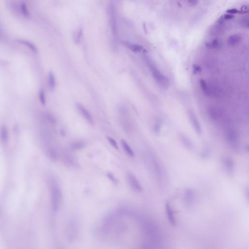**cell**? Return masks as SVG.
I'll return each instance as SVG.
<instances>
[{
	"instance_id": "1",
	"label": "cell",
	"mask_w": 249,
	"mask_h": 249,
	"mask_svg": "<svg viewBox=\"0 0 249 249\" xmlns=\"http://www.w3.org/2000/svg\"><path fill=\"white\" fill-rule=\"evenodd\" d=\"M145 60L157 84L163 89L168 88L170 83L168 77L158 69L149 57L145 55Z\"/></svg>"
},
{
	"instance_id": "28",
	"label": "cell",
	"mask_w": 249,
	"mask_h": 249,
	"mask_svg": "<svg viewBox=\"0 0 249 249\" xmlns=\"http://www.w3.org/2000/svg\"><path fill=\"white\" fill-rule=\"evenodd\" d=\"M248 12V5H244L241 8V9L239 10L240 14H245Z\"/></svg>"
},
{
	"instance_id": "16",
	"label": "cell",
	"mask_w": 249,
	"mask_h": 249,
	"mask_svg": "<svg viewBox=\"0 0 249 249\" xmlns=\"http://www.w3.org/2000/svg\"><path fill=\"white\" fill-rule=\"evenodd\" d=\"M206 46L210 49H218L222 47V42L218 39H215L206 42Z\"/></svg>"
},
{
	"instance_id": "27",
	"label": "cell",
	"mask_w": 249,
	"mask_h": 249,
	"mask_svg": "<svg viewBox=\"0 0 249 249\" xmlns=\"http://www.w3.org/2000/svg\"><path fill=\"white\" fill-rule=\"evenodd\" d=\"M241 24L244 27L249 28V19L248 18H243L241 21Z\"/></svg>"
},
{
	"instance_id": "30",
	"label": "cell",
	"mask_w": 249,
	"mask_h": 249,
	"mask_svg": "<svg viewBox=\"0 0 249 249\" xmlns=\"http://www.w3.org/2000/svg\"><path fill=\"white\" fill-rule=\"evenodd\" d=\"M223 17L224 20H230L234 18V16L232 14L228 13L223 15Z\"/></svg>"
},
{
	"instance_id": "18",
	"label": "cell",
	"mask_w": 249,
	"mask_h": 249,
	"mask_svg": "<svg viewBox=\"0 0 249 249\" xmlns=\"http://www.w3.org/2000/svg\"><path fill=\"white\" fill-rule=\"evenodd\" d=\"M19 10L21 13V14L25 16V17H28L29 16V12L28 11L27 6L26 5V3L24 2H22L19 3L18 6Z\"/></svg>"
},
{
	"instance_id": "24",
	"label": "cell",
	"mask_w": 249,
	"mask_h": 249,
	"mask_svg": "<svg viewBox=\"0 0 249 249\" xmlns=\"http://www.w3.org/2000/svg\"><path fill=\"white\" fill-rule=\"evenodd\" d=\"M0 134L1 138L3 140H6L8 137V129L5 126H2L0 128Z\"/></svg>"
},
{
	"instance_id": "33",
	"label": "cell",
	"mask_w": 249,
	"mask_h": 249,
	"mask_svg": "<svg viewBox=\"0 0 249 249\" xmlns=\"http://www.w3.org/2000/svg\"><path fill=\"white\" fill-rule=\"evenodd\" d=\"M209 152H208L207 151H205L204 152H202V155H201L202 158L205 159H207L208 157H209Z\"/></svg>"
},
{
	"instance_id": "21",
	"label": "cell",
	"mask_w": 249,
	"mask_h": 249,
	"mask_svg": "<svg viewBox=\"0 0 249 249\" xmlns=\"http://www.w3.org/2000/svg\"><path fill=\"white\" fill-rule=\"evenodd\" d=\"M85 143L83 141L75 142L72 143L71 146L72 149L74 150H78L82 149L85 146Z\"/></svg>"
},
{
	"instance_id": "20",
	"label": "cell",
	"mask_w": 249,
	"mask_h": 249,
	"mask_svg": "<svg viewBox=\"0 0 249 249\" xmlns=\"http://www.w3.org/2000/svg\"><path fill=\"white\" fill-rule=\"evenodd\" d=\"M200 87L205 94L206 95H210V92L209 90V86L208 85L207 83H206V82L203 79H202L200 80Z\"/></svg>"
},
{
	"instance_id": "32",
	"label": "cell",
	"mask_w": 249,
	"mask_h": 249,
	"mask_svg": "<svg viewBox=\"0 0 249 249\" xmlns=\"http://www.w3.org/2000/svg\"><path fill=\"white\" fill-rule=\"evenodd\" d=\"M107 176H108V178H109L112 181H113L114 183H117V179L114 177V176L112 174H111V173H108V175Z\"/></svg>"
},
{
	"instance_id": "11",
	"label": "cell",
	"mask_w": 249,
	"mask_h": 249,
	"mask_svg": "<svg viewBox=\"0 0 249 249\" xmlns=\"http://www.w3.org/2000/svg\"><path fill=\"white\" fill-rule=\"evenodd\" d=\"M166 215L170 224L173 226H175L176 225L177 222L174 216L175 213L172 210V208L171 207L170 204L168 202L166 205Z\"/></svg>"
},
{
	"instance_id": "10",
	"label": "cell",
	"mask_w": 249,
	"mask_h": 249,
	"mask_svg": "<svg viewBox=\"0 0 249 249\" xmlns=\"http://www.w3.org/2000/svg\"><path fill=\"white\" fill-rule=\"evenodd\" d=\"M227 141L229 145L233 148L237 149L238 148V139L237 134L234 131H231L228 133L227 137Z\"/></svg>"
},
{
	"instance_id": "23",
	"label": "cell",
	"mask_w": 249,
	"mask_h": 249,
	"mask_svg": "<svg viewBox=\"0 0 249 249\" xmlns=\"http://www.w3.org/2000/svg\"><path fill=\"white\" fill-rule=\"evenodd\" d=\"M19 43H21L22 44L25 45V46H27L30 49L32 50L33 52L36 53L37 52V49L36 47L35 46L34 44L31 43V42L25 40H19L18 41Z\"/></svg>"
},
{
	"instance_id": "6",
	"label": "cell",
	"mask_w": 249,
	"mask_h": 249,
	"mask_svg": "<svg viewBox=\"0 0 249 249\" xmlns=\"http://www.w3.org/2000/svg\"><path fill=\"white\" fill-rule=\"evenodd\" d=\"M188 117L193 127L198 134L202 133V128L195 112L192 110L188 111Z\"/></svg>"
},
{
	"instance_id": "4",
	"label": "cell",
	"mask_w": 249,
	"mask_h": 249,
	"mask_svg": "<svg viewBox=\"0 0 249 249\" xmlns=\"http://www.w3.org/2000/svg\"><path fill=\"white\" fill-rule=\"evenodd\" d=\"M109 24L111 26L112 32L114 37L117 36V25L116 18V11L113 5L111 4L109 8Z\"/></svg>"
},
{
	"instance_id": "5",
	"label": "cell",
	"mask_w": 249,
	"mask_h": 249,
	"mask_svg": "<svg viewBox=\"0 0 249 249\" xmlns=\"http://www.w3.org/2000/svg\"><path fill=\"white\" fill-rule=\"evenodd\" d=\"M127 180L131 188L134 191L137 192H141L142 191V186L135 176L131 173H128L127 174Z\"/></svg>"
},
{
	"instance_id": "2",
	"label": "cell",
	"mask_w": 249,
	"mask_h": 249,
	"mask_svg": "<svg viewBox=\"0 0 249 249\" xmlns=\"http://www.w3.org/2000/svg\"><path fill=\"white\" fill-rule=\"evenodd\" d=\"M51 192L53 209L54 211H57L61 205L62 194L59 183L54 179H53L51 182Z\"/></svg>"
},
{
	"instance_id": "35",
	"label": "cell",
	"mask_w": 249,
	"mask_h": 249,
	"mask_svg": "<svg viewBox=\"0 0 249 249\" xmlns=\"http://www.w3.org/2000/svg\"><path fill=\"white\" fill-rule=\"evenodd\" d=\"M4 37V33L3 30L0 28V39H3Z\"/></svg>"
},
{
	"instance_id": "25",
	"label": "cell",
	"mask_w": 249,
	"mask_h": 249,
	"mask_svg": "<svg viewBox=\"0 0 249 249\" xmlns=\"http://www.w3.org/2000/svg\"><path fill=\"white\" fill-rule=\"evenodd\" d=\"M39 99L42 104V105H45L46 104V99L44 92L43 90H40L39 92Z\"/></svg>"
},
{
	"instance_id": "19",
	"label": "cell",
	"mask_w": 249,
	"mask_h": 249,
	"mask_svg": "<svg viewBox=\"0 0 249 249\" xmlns=\"http://www.w3.org/2000/svg\"><path fill=\"white\" fill-rule=\"evenodd\" d=\"M48 85L49 88L52 90H54L55 87V79L54 73H50L48 75Z\"/></svg>"
},
{
	"instance_id": "29",
	"label": "cell",
	"mask_w": 249,
	"mask_h": 249,
	"mask_svg": "<svg viewBox=\"0 0 249 249\" xmlns=\"http://www.w3.org/2000/svg\"><path fill=\"white\" fill-rule=\"evenodd\" d=\"M226 12L231 14H237V13H239V10L235 8H232V9H228L226 11Z\"/></svg>"
},
{
	"instance_id": "22",
	"label": "cell",
	"mask_w": 249,
	"mask_h": 249,
	"mask_svg": "<svg viewBox=\"0 0 249 249\" xmlns=\"http://www.w3.org/2000/svg\"><path fill=\"white\" fill-rule=\"evenodd\" d=\"M82 34H83V31L81 28H79V29L77 30L74 33L73 39H74V42L75 43H79L82 36Z\"/></svg>"
},
{
	"instance_id": "9",
	"label": "cell",
	"mask_w": 249,
	"mask_h": 249,
	"mask_svg": "<svg viewBox=\"0 0 249 249\" xmlns=\"http://www.w3.org/2000/svg\"><path fill=\"white\" fill-rule=\"evenodd\" d=\"M77 109L80 114H81L82 116L86 119L89 123L91 125H94V121L92 118V116H91V114L85 107L83 105L80 103H77Z\"/></svg>"
},
{
	"instance_id": "15",
	"label": "cell",
	"mask_w": 249,
	"mask_h": 249,
	"mask_svg": "<svg viewBox=\"0 0 249 249\" xmlns=\"http://www.w3.org/2000/svg\"><path fill=\"white\" fill-rule=\"evenodd\" d=\"M123 44L125 47L128 48V49H129L134 52H140L143 49V46L140 45L132 44L128 42H124Z\"/></svg>"
},
{
	"instance_id": "12",
	"label": "cell",
	"mask_w": 249,
	"mask_h": 249,
	"mask_svg": "<svg viewBox=\"0 0 249 249\" xmlns=\"http://www.w3.org/2000/svg\"><path fill=\"white\" fill-rule=\"evenodd\" d=\"M152 161H153V164L154 166V170L155 171L156 174L157 175V177L158 178L159 180H163V171L162 166L156 158L155 157L153 158Z\"/></svg>"
},
{
	"instance_id": "8",
	"label": "cell",
	"mask_w": 249,
	"mask_h": 249,
	"mask_svg": "<svg viewBox=\"0 0 249 249\" xmlns=\"http://www.w3.org/2000/svg\"><path fill=\"white\" fill-rule=\"evenodd\" d=\"M195 198V193L193 189L186 188L184 192V202L188 206H190L194 203Z\"/></svg>"
},
{
	"instance_id": "31",
	"label": "cell",
	"mask_w": 249,
	"mask_h": 249,
	"mask_svg": "<svg viewBox=\"0 0 249 249\" xmlns=\"http://www.w3.org/2000/svg\"><path fill=\"white\" fill-rule=\"evenodd\" d=\"M189 4L192 6H196L198 4V0H188Z\"/></svg>"
},
{
	"instance_id": "13",
	"label": "cell",
	"mask_w": 249,
	"mask_h": 249,
	"mask_svg": "<svg viewBox=\"0 0 249 249\" xmlns=\"http://www.w3.org/2000/svg\"><path fill=\"white\" fill-rule=\"evenodd\" d=\"M241 36L238 34H235L230 36L228 39V44L231 46H235L239 44L241 42Z\"/></svg>"
},
{
	"instance_id": "17",
	"label": "cell",
	"mask_w": 249,
	"mask_h": 249,
	"mask_svg": "<svg viewBox=\"0 0 249 249\" xmlns=\"http://www.w3.org/2000/svg\"><path fill=\"white\" fill-rule=\"evenodd\" d=\"M121 142L122 146H123V149L127 154L130 157H133L134 155L133 151L131 149V148L129 146L128 143L123 139H122Z\"/></svg>"
},
{
	"instance_id": "7",
	"label": "cell",
	"mask_w": 249,
	"mask_h": 249,
	"mask_svg": "<svg viewBox=\"0 0 249 249\" xmlns=\"http://www.w3.org/2000/svg\"><path fill=\"white\" fill-rule=\"evenodd\" d=\"M222 163L225 170L229 175H232L235 169V162L231 157L225 156L222 158Z\"/></svg>"
},
{
	"instance_id": "14",
	"label": "cell",
	"mask_w": 249,
	"mask_h": 249,
	"mask_svg": "<svg viewBox=\"0 0 249 249\" xmlns=\"http://www.w3.org/2000/svg\"><path fill=\"white\" fill-rule=\"evenodd\" d=\"M180 137L181 142L183 144V145L185 146V147L186 148H187L190 150L194 149V146L193 143L187 136L185 135V134H181L180 135Z\"/></svg>"
},
{
	"instance_id": "26",
	"label": "cell",
	"mask_w": 249,
	"mask_h": 249,
	"mask_svg": "<svg viewBox=\"0 0 249 249\" xmlns=\"http://www.w3.org/2000/svg\"><path fill=\"white\" fill-rule=\"evenodd\" d=\"M107 139H108L109 144L112 146L113 148H114L115 149H117V150L118 149V146L117 143H116V140L110 137H107Z\"/></svg>"
},
{
	"instance_id": "3",
	"label": "cell",
	"mask_w": 249,
	"mask_h": 249,
	"mask_svg": "<svg viewBox=\"0 0 249 249\" xmlns=\"http://www.w3.org/2000/svg\"><path fill=\"white\" fill-rule=\"evenodd\" d=\"M79 232V221L75 218H71L66 226V237L70 242H73L76 239Z\"/></svg>"
},
{
	"instance_id": "34",
	"label": "cell",
	"mask_w": 249,
	"mask_h": 249,
	"mask_svg": "<svg viewBox=\"0 0 249 249\" xmlns=\"http://www.w3.org/2000/svg\"><path fill=\"white\" fill-rule=\"evenodd\" d=\"M193 69H194V73H195V74H196V73H198L200 71V68L198 66H197V65H195V66H194Z\"/></svg>"
}]
</instances>
